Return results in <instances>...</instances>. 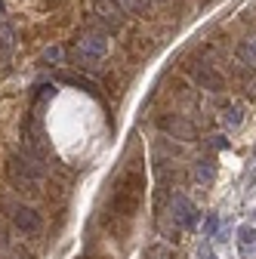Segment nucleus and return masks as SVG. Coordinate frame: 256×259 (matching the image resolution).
<instances>
[{"instance_id": "nucleus-1", "label": "nucleus", "mask_w": 256, "mask_h": 259, "mask_svg": "<svg viewBox=\"0 0 256 259\" xmlns=\"http://www.w3.org/2000/svg\"><path fill=\"white\" fill-rule=\"evenodd\" d=\"M7 173H10L13 185H19V188H37V185L44 182V167H40V160H37V154H31L28 148H25L22 154H13V157H10Z\"/></svg>"}, {"instance_id": "nucleus-2", "label": "nucleus", "mask_w": 256, "mask_h": 259, "mask_svg": "<svg viewBox=\"0 0 256 259\" xmlns=\"http://www.w3.org/2000/svg\"><path fill=\"white\" fill-rule=\"evenodd\" d=\"M142 173L139 170H126L120 185L114 188V210L117 216H133L142 204Z\"/></svg>"}, {"instance_id": "nucleus-3", "label": "nucleus", "mask_w": 256, "mask_h": 259, "mask_svg": "<svg viewBox=\"0 0 256 259\" xmlns=\"http://www.w3.org/2000/svg\"><path fill=\"white\" fill-rule=\"evenodd\" d=\"M161 130H164L167 136H173V139L195 142V123H188V120L179 117V114H167V117H161Z\"/></svg>"}, {"instance_id": "nucleus-4", "label": "nucleus", "mask_w": 256, "mask_h": 259, "mask_svg": "<svg viewBox=\"0 0 256 259\" xmlns=\"http://www.w3.org/2000/svg\"><path fill=\"white\" fill-rule=\"evenodd\" d=\"M173 219L179 222V229H198V210L188 198H182V194L173 198Z\"/></svg>"}, {"instance_id": "nucleus-5", "label": "nucleus", "mask_w": 256, "mask_h": 259, "mask_svg": "<svg viewBox=\"0 0 256 259\" xmlns=\"http://www.w3.org/2000/svg\"><path fill=\"white\" fill-rule=\"evenodd\" d=\"M10 207H13L16 225H19L25 235H37V232H40V216L31 210V207H25V204H10Z\"/></svg>"}, {"instance_id": "nucleus-6", "label": "nucleus", "mask_w": 256, "mask_h": 259, "mask_svg": "<svg viewBox=\"0 0 256 259\" xmlns=\"http://www.w3.org/2000/svg\"><path fill=\"white\" fill-rule=\"evenodd\" d=\"M238 250H241V259H256V229L241 225L238 229Z\"/></svg>"}, {"instance_id": "nucleus-7", "label": "nucleus", "mask_w": 256, "mask_h": 259, "mask_svg": "<svg viewBox=\"0 0 256 259\" xmlns=\"http://www.w3.org/2000/svg\"><path fill=\"white\" fill-rule=\"evenodd\" d=\"M80 53H83L87 59H99V56L105 53V37H102V34H99V37H96V34L83 37V40H80Z\"/></svg>"}, {"instance_id": "nucleus-8", "label": "nucleus", "mask_w": 256, "mask_h": 259, "mask_svg": "<svg viewBox=\"0 0 256 259\" xmlns=\"http://www.w3.org/2000/svg\"><path fill=\"white\" fill-rule=\"evenodd\" d=\"M213 176H216V164H213L210 157H204V160H198V164H195V179H198V185H210Z\"/></svg>"}, {"instance_id": "nucleus-9", "label": "nucleus", "mask_w": 256, "mask_h": 259, "mask_svg": "<svg viewBox=\"0 0 256 259\" xmlns=\"http://www.w3.org/2000/svg\"><path fill=\"white\" fill-rule=\"evenodd\" d=\"M195 77H198L201 83H207L210 90H216V87H219V77H216L213 71H207V68H198V71H195Z\"/></svg>"}, {"instance_id": "nucleus-10", "label": "nucleus", "mask_w": 256, "mask_h": 259, "mask_svg": "<svg viewBox=\"0 0 256 259\" xmlns=\"http://www.w3.org/2000/svg\"><path fill=\"white\" fill-rule=\"evenodd\" d=\"M226 120H229L232 126H238V123H241V108H238V105H232V108L226 111Z\"/></svg>"}, {"instance_id": "nucleus-11", "label": "nucleus", "mask_w": 256, "mask_h": 259, "mask_svg": "<svg viewBox=\"0 0 256 259\" xmlns=\"http://www.w3.org/2000/svg\"><path fill=\"white\" fill-rule=\"evenodd\" d=\"M148 259H167V247H151L148 250Z\"/></svg>"}, {"instance_id": "nucleus-12", "label": "nucleus", "mask_w": 256, "mask_h": 259, "mask_svg": "<svg viewBox=\"0 0 256 259\" xmlns=\"http://www.w3.org/2000/svg\"><path fill=\"white\" fill-rule=\"evenodd\" d=\"M201 259H216V256L210 253V247H207V244H201Z\"/></svg>"}]
</instances>
